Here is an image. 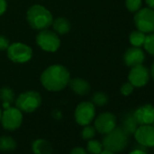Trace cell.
Here are the masks:
<instances>
[{"label":"cell","instance_id":"d4e9b609","mask_svg":"<svg viewBox=\"0 0 154 154\" xmlns=\"http://www.w3.org/2000/svg\"><path fill=\"white\" fill-rule=\"evenodd\" d=\"M95 134H96V130H95L94 126H92L90 124L84 126V129L81 131V137L85 140L94 139Z\"/></svg>","mask_w":154,"mask_h":154},{"label":"cell","instance_id":"8fae6325","mask_svg":"<svg viewBox=\"0 0 154 154\" xmlns=\"http://www.w3.org/2000/svg\"><path fill=\"white\" fill-rule=\"evenodd\" d=\"M115 127H117V118L110 112H102L95 118L94 128L96 131L101 134L105 135L112 131Z\"/></svg>","mask_w":154,"mask_h":154},{"label":"cell","instance_id":"1f68e13d","mask_svg":"<svg viewBox=\"0 0 154 154\" xmlns=\"http://www.w3.org/2000/svg\"><path fill=\"white\" fill-rule=\"evenodd\" d=\"M52 116L55 120H61L62 117H63V114H62V112L59 110H54L53 112H52Z\"/></svg>","mask_w":154,"mask_h":154},{"label":"cell","instance_id":"484cf974","mask_svg":"<svg viewBox=\"0 0 154 154\" xmlns=\"http://www.w3.org/2000/svg\"><path fill=\"white\" fill-rule=\"evenodd\" d=\"M125 6L130 12L136 13L142 7V0H125Z\"/></svg>","mask_w":154,"mask_h":154},{"label":"cell","instance_id":"3957f363","mask_svg":"<svg viewBox=\"0 0 154 154\" xmlns=\"http://www.w3.org/2000/svg\"><path fill=\"white\" fill-rule=\"evenodd\" d=\"M129 136L121 127H115L112 131L105 134L103 140V149L115 153L122 152L128 146Z\"/></svg>","mask_w":154,"mask_h":154},{"label":"cell","instance_id":"4316f807","mask_svg":"<svg viewBox=\"0 0 154 154\" xmlns=\"http://www.w3.org/2000/svg\"><path fill=\"white\" fill-rule=\"evenodd\" d=\"M134 88H135V87L128 81L127 83L123 84V85L121 86L120 91H121V94H122L123 96H129V95H131V94L133 93Z\"/></svg>","mask_w":154,"mask_h":154},{"label":"cell","instance_id":"f1b7e54d","mask_svg":"<svg viewBox=\"0 0 154 154\" xmlns=\"http://www.w3.org/2000/svg\"><path fill=\"white\" fill-rule=\"evenodd\" d=\"M69 154H88V152L83 147H74L71 149Z\"/></svg>","mask_w":154,"mask_h":154},{"label":"cell","instance_id":"7c38bea8","mask_svg":"<svg viewBox=\"0 0 154 154\" xmlns=\"http://www.w3.org/2000/svg\"><path fill=\"white\" fill-rule=\"evenodd\" d=\"M133 136L139 145L145 148H154V125H139Z\"/></svg>","mask_w":154,"mask_h":154},{"label":"cell","instance_id":"9a60e30c","mask_svg":"<svg viewBox=\"0 0 154 154\" xmlns=\"http://www.w3.org/2000/svg\"><path fill=\"white\" fill-rule=\"evenodd\" d=\"M69 85H70L72 91H73L76 94L82 95V96L88 94L91 90L90 85L85 80L81 79V78H75V79L70 80Z\"/></svg>","mask_w":154,"mask_h":154},{"label":"cell","instance_id":"74e56055","mask_svg":"<svg viewBox=\"0 0 154 154\" xmlns=\"http://www.w3.org/2000/svg\"><path fill=\"white\" fill-rule=\"evenodd\" d=\"M153 149H154V148H153Z\"/></svg>","mask_w":154,"mask_h":154},{"label":"cell","instance_id":"ba28073f","mask_svg":"<svg viewBox=\"0 0 154 154\" xmlns=\"http://www.w3.org/2000/svg\"><path fill=\"white\" fill-rule=\"evenodd\" d=\"M8 58L15 63H26L32 58V49L22 43H14L8 46Z\"/></svg>","mask_w":154,"mask_h":154},{"label":"cell","instance_id":"6da1fadb","mask_svg":"<svg viewBox=\"0 0 154 154\" xmlns=\"http://www.w3.org/2000/svg\"><path fill=\"white\" fill-rule=\"evenodd\" d=\"M70 81L68 70L61 64H54L44 71L41 75L43 86L51 92H58L66 87Z\"/></svg>","mask_w":154,"mask_h":154},{"label":"cell","instance_id":"9c48e42d","mask_svg":"<svg viewBox=\"0 0 154 154\" xmlns=\"http://www.w3.org/2000/svg\"><path fill=\"white\" fill-rule=\"evenodd\" d=\"M37 45L46 52H55L60 46V39L58 35L50 30L44 29L36 35Z\"/></svg>","mask_w":154,"mask_h":154},{"label":"cell","instance_id":"4fadbf2b","mask_svg":"<svg viewBox=\"0 0 154 154\" xmlns=\"http://www.w3.org/2000/svg\"><path fill=\"white\" fill-rule=\"evenodd\" d=\"M132 112L139 125H149L154 122V106L150 103L140 105Z\"/></svg>","mask_w":154,"mask_h":154},{"label":"cell","instance_id":"5b68a950","mask_svg":"<svg viewBox=\"0 0 154 154\" xmlns=\"http://www.w3.org/2000/svg\"><path fill=\"white\" fill-rule=\"evenodd\" d=\"M42 103V98L39 93L28 91L21 94L16 100L17 108L24 112H33Z\"/></svg>","mask_w":154,"mask_h":154},{"label":"cell","instance_id":"d590c367","mask_svg":"<svg viewBox=\"0 0 154 154\" xmlns=\"http://www.w3.org/2000/svg\"><path fill=\"white\" fill-rule=\"evenodd\" d=\"M1 117H2V111L1 108H0V122H1Z\"/></svg>","mask_w":154,"mask_h":154},{"label":"cell","instance_id":"30bf717a","mask_svg":"<svg viewBox=\"0 0 154 154\" xmlns=\"http://www.w3.org/2000/svg\"><path fill=\"white\" fill-rule=\"evenodd\" d=\"M149 70L143 64H140L131 68L128 74V81L135 88H140L149 83Z\"/></svg>","mask_w":154,"mask_h":154},{"label":"cell","instance_id":"ac0fdd59","mask_svg":"<svg viewBox=\"0 0 154 154\" xmlns=\"http://www.w3.org/2000/svg\"><path fill=\"white\" fill-rule=\"evenodd\" d=\"M53 27L56 33L60 35H64L70 31L71 25L67 19L63 17H58L54 21H53Z\"/></svg>","mask_w":154,"mask_h":154},{"label":"cell","instance_id":"ffe728a7","mask_svg":"<svg viewBox=\"0 0 154 154\" xmlns=\"http://www.w3.org/2000/svg\"><path fill=\"white\" fill-rule=\"evenodd\" d=\"M145 38H146V34L140 31V30H138V29H136V30H133L130 34L129 41H130V43H131V45L132 46L141 47V46H143Z\"/></svg>","mask_w":154,"mask_h":154},{"label":"cell","instance_id":"4dcf8cb0","mask_svg":"<svg viewBox=\"0 0 154 154\" xmlns=\"http://www.w3.org/2000/svg\"><path fill=\"white\" fill-rule=\"evenodd\" d=\"M7 7H8V4L6 0H0V16L5 13Z\"/></svg>","mask_w":154,"mask_h":154},{"label":"cell","instance_id":"d6986e66","mask_svg":"<svg viewBox=\"0 0 154 154\" xmlns=\"http://www.w3.org/2000/svg\"><path fill=\"white\" fill-rule=\"evenodd\" d=\"M17 148V141L14 138L8 135L0 137V150L1 151H13Z\"/></svg>","mask_w":154,"mask_h":154},{"label":"cell","instance_id":"44dd1931","mask_svg":"<svg viewBox=\"0 0 154 154\" xmlns=\"http://www.w3.org/2000/svg\"><path fill=\"white\" fill-rule=\"evenodd\" d=\"M0 100L3 102L4 109L10 107V104L15 101V95L13 91L8 87H4L0 90Z\"/></svg>","mask_w":154,"mask_h":154},{"label":"cell","instance_id":"2e32d148","mask_svg":"<svg viewBox=\"0 0 154 154\" xmlns=\"http://www.w3.org/2000/svg\"><path fill=\"white\" fill-rule=\"evenodd\" d=\"M138 126H139V124H138L136 119L134 118V115H133L132 112H129L123 116L121 128L125 131V133L128 136L129 135H133V133L135 132Z\"/></svg>","mask_w":154,"mask_h":154},{"label":"cell","instance_id":"e0dca14e","mask_svg":"<svg viewBox=\"0 0 154 154\" xmlns=\"http://www.w3.org/2000/svg\"><path fill=\"white\" fill-rule=\"evenodd\" d=\"M32 150L35 154H53V146L47 140L36 139L32 143Z\"/></svg>","mask_w":154,"mask_h":154},{"label":"cell","instance_id":"e575fe53","mask_svg":"<svg viewBox=\"0 0 154 154\" xmlns=\"http://www.w3.org/2000/svg\"><path fill=\"white\" fill-rule=\"evenodd\" d=\"M100 154H116V153H115V152H112V151H111V150H108V149H103V150Z\"/></svg>","mask_w":154,"mask_h":154},{"label":"cell","instance_id":"836d02e7","mask_svg":"<svg viewBox=\"0 0 154 154\" xmlns=\"http://www.w3.org/2000/svg\"><path fill=\"white\" fill-rule=\"evenodd\" d=\"M145 2H146V4L148 5L149 8L154 9V0H145Z\"/></svg>","mask_w":154,"mask_h":154},{"label":"cell","instance_id":"52a82bcc","mask_svg":"<svg viewBox=\"0 0 154 154\" xmlns=\"http://www.w3.org/2000/svg\"><path fill=\"white\" fill-rule=\"evenodd\" d=\"M76 122L81 126L90 124L95 118V106L91 102H83L77 105L74 111Z\"/></svg>","mask_w":154,"mask_h":154},{"label":"cell","instance_id":"cb8c5ba5","mask_svg":"<svg viewBox=\"0 0 154 154\" xmlns=\"http://www.w3.org/2000/svg\"><path fill=\"white\" fill-rule=\"evenodd\" d=\"M143 47L147 53L154 56V32L146 35Z\"/></svg>","mask_w":154,"mask_h":154},{"label":"cell","instance_id":"8d00e7d4","mask_svg":"<svg viewBox=\"0 0 154 154\" xmlns=\"http://www.w3.org/2000/svg\"><path fill=\"white\" fill-rule=\"evenodd\" d=\"M152 125H154V122H153V123H152Z\"/></svg>","mask_w":154,"mask_h":154},{"label":"cell","instance_id":"83f0119b","mask_svg":"<svg viewBox=\"0 0 154 154\" xmlns=\"http://www.w3.org/2000/svg\"><path fill=\"white\" fill-rule=\"evenodd\" d=\"M9 45V40L5 35H0V51L7 50Z\"/></svg>","mask_w":154,"mask_h":154},{"label":"cell","instance_id":"d6a6232c","mask_svg":"<svg viewBox=\"0 0 154 154\" xmlns=\"http://www.w3.org/2000/svg\"><path fill=\"white\" fill-rule=\"evenodd\" d=\"M149 75L152 78V80L154 81V61L153 63H151V66H150V70H149Z\"/></svg>","mask_w":154,"mask_h":154},{"label":"cell","instance_id":"7a4b0ae2","mask_svg":"<svg viewBox=\"0 0 154 154\" xmlns=\"http://www.w3.org/2000/svg\"><path fill=\"white\" fill-rule=\"evenodd\" d=\"M30 26L36 30H44L53 24V16L49 10L40 5L31 7L26 14Z\"/></svg>","mask_w":154,"mask_h":154},{"label":"cell","instance_id":"8992f818","mask_svg":"<svg viewBox=\"0 0 154 154\" xmlns=\"http://www.w3.org/2000/svg\"><path fill=\"white\" fill-rule=\"evenodd\" d=\"M23 122V113L17 107H8L2 112L1 123L7 131L17 130Z\"/></svg>","mask_w":154,"mask_h":154},{"label":"cell","instance_id":"603a6c76","mask_svg":"<svg viewBox=\"0 0 154 154\" xmlns=\"http://www.w3.org/2000/svg\"><path fill=\"white\" fill-rule=\"evenodd\" d=\"M108 101H109L108 95L103 92H98L94 94L92 98V103L94 104V106H99V107L106 105L108 103Z\"/></svg>","mask_w":154,"mask_h":154},{"label":"cell","instance_id":"f546056e","mask_svg":"<svg viewBox=\"0 0 154 154\" xmlns=\"http://www.w3.org/2000/svg\"><path fill=\"white\" fill-rule=\"evenodd\" d=\"M146 149H147V148L142 147V146L140 145V148H136V149H132V150L130 151L128 154H148Z\"/></svg>","mask_w":154,"mask_h":154},{"label":"cell","instance_id":"277c9868","mask_svg":"<svg viewBox=\"0 0 154 154\" xmlns=\"http://www.w3.org/2000/svg\"><path fill=\"white\" fill-rule=\"evenodd\" d=\"M136 28L145 34L154 32V9L143 8L135 13L133 17Z\"/></svg>","mask_w":154,"mask_h":154},{"label":"cell","instance_id":"7402d4cb","mask_svg":"<svg viewBox=\"0 0 154 154\" xmlns=\"http://www.w3.org/2000/svg\"><path fill=\"white\" fill-rule=\"evenodd\" d=\"M87 152L90 154H100L103 150V146L101 141L98 140H89L87 144H86V149Z\"/></svg>","mask_w":154,"mask_h":154},{"label":"cell","instance_id":"5bb4252c","mask_svg":"<svg viewBox=\"0 0 154 154\" xmlns=\"http://www.w3.org/2000/svg\"><path fill=\"white\" fill-rule=\"evenodd\" d=\"M144 61H145V54L140 49V47L131 46L128 48L123 54V62L130 68L136 65L142 64Z\"/></svg>","mask_w":154,"mask_h":154}]
</instances>
